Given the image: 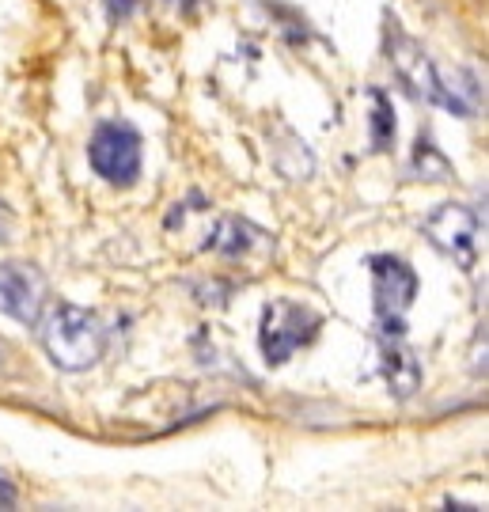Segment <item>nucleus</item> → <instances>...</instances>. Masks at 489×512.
<instances>
[{"label": "nucleus", "mask_w": 489, "mask_h": 512, "mask_svg": "<svg viewBox=\"0 0 489 512\" xmlns=\"http://www.w3.org/2000/svg\"><path fill=\"white\" fill-rule=\"evenodd\" d=\"M179 4H182V8H190V4H194V0H179Z\"/></svg>", "instance_id": "15"}, {"label": "nucleus", "mask_w": 489, "mask_h": 512, "mask_svg": "<svg viewBox=\"0 0 489 512\" xmlns=\"http://www.w3.org/2000/svg\"><path fill=\"white\" fill-rule=\"evenodd\" d=\"M372 285H376V319L387 338H399L406 323L402 315L410 311L417 296V274L395 255H376L372 262Z\"/></svg>", "instance_id": "4"}, {"label": "nucleus", "mask_w": 489, "mask_h": 512, "mask_svg": "<svg viewBox=\"0 0 489 512\" xmlns=\"http://www.w3.org/2000/svg\"><path fill=\"white\" fill-rule=\"evenodd\" d=\"M417 167H421V175H425V179H444V175L452 171V167L436 156V148H433L429 137H421V141H417Z\"/></svg>", "instance_id": "11"}, {"label": "nucleus", "mask_w": 489, "mask_h": 512, "mask_svg": "<svg viewBox=\"0 0 489 512\" xmlns=\"http://www.w3.org/2000/svg\"><path fill=\"white\" fill-rule=\"evenodd\" d=\"M205 247H209V251H217V255H224V258H247L251 251L266 247V232H262V228H254V224H247V220H239V217H224V220H217V228L209 232Z\"/></svg>", "instance_id": "9"}, {"label": "nucleus", "mask_w": 489, "mask_h": 512, "mask_svg": "<svg viewBox=\"0 0 489 512\" xmlns=\"http://www.w3.org/2000/svg\"><path fill=\"white\" fill-rule=\"evenodd\" d=\"M380 376L395 399H410L417 387H421V365H417V357L406 346L391 342V338L380 346Z\"/></svg>", "instance_id": "8"}, {"label": "nucleus", "mask_w": 489, "mask_h": 512, "mask_svg": "<svg viewBox=\"0 0 489 512\" xmlns=\"http://www.w3.org/2000/svg\"><path fill=\"white\" fill-rule=\"evenodd\" d=\"M91 167L114 186L137 183L141 175V133L126 122H103L91 133Z\"/></svg>", "instance_id": "5"}, {"label": "nucleus", "mask_w": 489, "mask_h": 512, "mask_svg": "<svg viewBox=\"0 0 489 512\" xmlns=\"http://www.w3.org/2000/svg\"><path fill=\"white\" fill-rule=\"evenodd\" d=\"M387 61L395 65L399 80L414 95H421V99H429V103H440V107L455 110L459 118H471V114L463 110V103L448 92V84H444L440 69L429 61V54H425V50H421L410 35H402L399 27H391V31H387Z\"/></svg>", "instance_id": "2"}, {"label": "nucleus", "mask_w": 489, "mask_h": 512, "mask_svg": "<svg viewBox=\"0 0 489 512\" xmlns=\"http://www.w3.org/2000/svg\"><path fill=\"white\" fill-rule=\"evenodd\" d=\"M42 346L50 353V361L65 372L91 368L103 357L107 346V327L99 323V315L76 304H57L42 319Z\"/></svg>", "instance_id": "1"}, {"label": "nucleus", "mask_w": 489, "mask_h": 512, "mask_svg": "<svg viewBox=\"0 0 489 512\" xmlns=\"http://www.w3.org/2000/svg\"><path fill=\"white\" fill-rule=\"evenodd\" d=\"M319 323L323 319L311 308H304V304L273 300L270 308L262 311V330H258V346H262L266 365H285L296 349L315 342Z\"/></svg>", "instance_id": "3"}, {"label": "nucleus", "mask_w": 489, "mask_h": 512, "mask_svg": "<svg viewBox=\"0 0 489 512\" xmlns=\"http://www.w3.org/2000/svg\"><path fill=\"white\" fill-rule=\"evenodd\" d=\"M46 277L27 262H0V311L19 323H38L46 308Z\"/></svg>", "instance_id": "7"}, {"label": "nucleus", "mask_w": 489, "mask_h": 512, "mask_svg": "<svg viewBox=\"0 0 489 512\" xmlns=\"http://www.w3.org/2000/svg\"><path fill=\"white\" fill-rule=\"evenodd\" d=\"M421 232L436 251H444L463 270L474 266V258H478V217L467 205H440L433 217L421 224Z\"/></svg>", "instance_id": "6"}, {"label": "nucleus", "mask_w": 489, "mask_h": 512, "mask_svg": "<svg viewBox=\"0 0 489 512\" xmlns=\"http://www.w3.org/2000/svg\"><path fill=\"white\" fill-rule=\"evenodd\" d=\"M103 4H107V16L114 23H126L133 16V8H137V0H103Z\"/></svg>", "instance_id": "12"}, {"label": "nucleus", "mask_w": 489, "mask_h": 512, "mask_svg": "<svg viewBox=\"0 0 489 512\" xmlns=\"http://www.w3.org/2000/svg\"><path fill=\"white\" fill-rule=\"evenodd\" d=\"M8 236V213H4V209H0V239Z\"/></svg>", "instance_id": "14"}, {"label": "nucleus", "mask_w": 489, "mask_h": 512, "mask_svg": "<svg viewBox=\"0 0 489 512\" xmlns=\"http://www.w3.org/2000/svg\"><path fill=\"white\" fill-rule=\"evenodd\" d=\"M372 103V152H387L395 145V110L383 92H368Z\"/></svg>", "instance_id": "10"}, {"label": "nucleus", "mask_w": 489, "mask_h": 512, "mask_svg": "<svg viewBox=\"0 0 489 512\" xmlns=\"http://www.w3.org/2000/svg\"><path fill=\"white\" fill-rule=\"evenodd\" d=\"M12 505H16V486L0 471V509H12Z\"/></svg>", "instance_id": "13"}]
</instances>
